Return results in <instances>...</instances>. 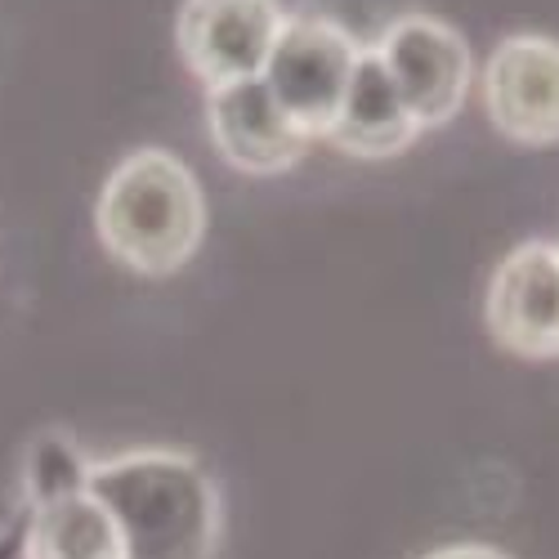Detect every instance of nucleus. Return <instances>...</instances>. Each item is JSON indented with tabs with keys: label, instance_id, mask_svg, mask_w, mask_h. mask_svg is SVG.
Segmentation results:
<instances>
[{
	"label": "nucleus",
	"instance_id": "obj_3",
	"mask_svg": "<svg viewBox=\"0 0 559 559\" xmlns=\"http://www.w3.org/2000/svg\"><path fill=\"white\" fill-rule=\"evenodd\" d=\"M362 50L367 45L328 14H287L260 81L309 144L336 126Z\"/></svg>",
	"mask_w": 559,
	"mask_h": 559
},
{
	"label": "nucleus",
	"instance_id": "obj_12",
	"mask_svg": "<svg viewBox=\"0 0 559 559\" xmlns=\"http://www.w3.org/2000/svg\"><path fill=\"white\" fill-rule=\"evenodd\" d=\"M421 559H510V555L497 546H479V542H456V546H439Z\"/></svg>",
	"mask_w": 559,
	"mask_h": 559
},
{
	"label": "nucleus",
	"instance_id": "obj_1",
	"mask_svg": "<svg viewBox=\"0 0 559 559\" xmlns=\"http://www.w3.org/2000/svg\"><path fill=\"white\" fill-rule=\"evenodd\" d=\"M85 488L121 528L126 559H215L224 497L211 471L183 448H130L90 461Z\"/></svg>",
	"mask_w": 559,
	"mask_h": 559
},
{
	"label": "nucleus",
	"instance_id": "obj_5",
	"mask_svg": "<svg viewBox=\"0 0 559 559\" xmlns=\"http://www.w3.org/2000/svg\"><path fill=\"white\" fill-rule=\"evenodd\" d=\"M479 95L492 130L520 148L559 144V40L542 32L506 36L484 63Z\"/></svg>",
	"mask_w": 559,
	"mask_h": 559
},
{
	"label": "nucleus",
	"instance_id": "obj_6",
	"mask_svg": "<svg viewBox=\"0 0 559 559\" xmlns=\"http://www.w3.org/2000/svg\"><path fill=\"white\" fill-rule=\"evenodd\" d=\"M283 0H183L175 19V45L189 72L215 90L260 76L273 40L283 36Z\"/></svg>",
	"mask_w": 559,
	"mask_h": 559
},
{
	"label": "nucleus",
	"instance_id": "obj_9",
	"mask_svg": "<svg viewBox=\"0 0 559 559\" xmlns=\"http://www.w3.org/2000/svg\"><path fill=\"white\" fill-rule=\"evenodd\" d=\"M421 134L426 130L416 126V117L407 112V104L399 95V85L381 68L377 50L367 45L358 59V72L349 81V95L341 104V117L328 130V144L349 157H362V162H385V157L407 153Z\"/></svg>",
	"mask_w": 559,
	"mask_h": 559
},
{
	"label": "nucleus",
	"instance_id": "obj_4",
	"mask_svg": "<svg viewBox=\"0 0 559 559\" xmlns=\"http://www.w3.org/2000/svg\"><path fill=\"white\" fill-rule=\"evenodd\" d=\"M371 50L421 130H439L461 112L475 81V59L452 23L435 14H403L381 32Z\"/></svg>",
	"mask_w": 559,
	"mask_h": 559
},
{
	"label": "nucleus",
	"instance_id": "obj_11",
	"mask_svg": "<svg viewBox=\"0 0 559 559\" xmlns=\"http://www.w3.org/2000/svg\"><path fill=\"white\" fill-rule=\"evenodd\" d=\"M85 475H90V456L72 443V435L45 430L32 443V452H27L23 488H27V501L40 506V501H50V497H63V492L85 488Z\"/></svg>",
	"mask_w": 559,
	"mask_h": 559
},
{
	"label": "nucleus",
	"instance_id": "obj_7",
	"mask_svg": "<svg viewBox=\"0 0 559 559\" xmlns=\"http://www.w3.org/2000/svg\"><path fill=\"white\" fill-rule=\"evenodd\" d=\"M488 336L515 358L550 362L559 358V247L520 242L510 251L484 296Z\"/></svg>",
	"mask_w": 559,
	"mask_h": 559
},
{
	"label": "nucleus",
	"instance_id": "obj_2",
	"mask_svg": "<svg viewBox=\"0 0 559 559\" xmlns=\"http://www.w3.org/2000/svg\"><path fill=\"white\" fill-rule=\"evenodd\" d=\"M206 219L198 175L166 148H134L95 202L104 251L144 277H170L189 264L206 242Z\"/></svg>",
	"mask_w": 559,
	"mask_h": 559
},
{
	"label": "nucleus",
	"instance_id": "obj_10",
	"mask_svg": "<svg viewBox=\"0 0 559 559\" xmlns=\"http://www.w3.org/2000/svg\"><path fill=\"white\" fill-rule=\"evenodd\" d=\"M23 559H126V542L108 506L90 488H76L32 506Z\"/></svg>",
	"mask_w": 559,
	"mask_h": 559
},
{
	"label": "nucleus",
	"instance_id": "obj_8",
	"mask_svg": "<svg viewBox=\"0 0 559 559\" xmlns=\"http://www.w3.org/2000/svg\"><path fill=\"white\" fill-rule=\"evenodd\" d=\"M206 134L215 153L224 157V166L242 175H260V179L292 170L309 153V139L273 104L269 85L260 76L206 90Z\"/></svg>",
	"mask_w": 559,
	"mask_h": 559
}]
</instances>
